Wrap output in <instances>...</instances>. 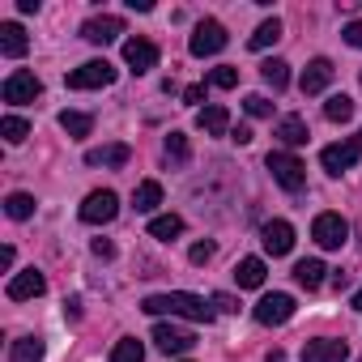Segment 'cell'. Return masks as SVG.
<instances>
[{
    "label": "cell",
    "instance_id": "obj_1",
    "mask_svg": "<svg viewBox=\"0 0 362 362\" xmlns=\"http://www.w3.org/2000/svg\"><path fill=\"white\" fill-rule=\"evenodd\" d=\"M145 315H184V320H197V324H209L214 320V303L201 298V294H188V290H170V294H149L141 303Z\"/></svg>",
    "mask_w": 362,
    "mask_h": 362
},
{
    "label": "cell",
    "instance_id": "obj_2",
    "mask_svg": "<svg viewBox=\"0 0 362 362\" xmlns=\"http://www.w3.org/2000/svg\"><path fill=\"white\" fill-rule=\"evenodd\" d=\"M264 166H269V175H273V184H281L286 192H303V184H307V166H303L294 153L273 149V153L264 158Z\"/></svg>",
    "mask_w": 362,
    "mask_h": 362
},
{
    "label": "cell",
    "instance_id": "obj_3",
    "mask_svg": "<svg viewBox=\"0 0 362 362\" xmlns=\"http://www.w3.org/2000/svg\"><path fill=\"white\" fill-rule=\"evenodd\" d=\"M222 47H226V26L214 22V18L197 22V30H192V39H188V52H192L197 60H205V56H218Z\"/></svg>",
    "mask_w": 362,
    "mask_h": 362
},
{
    "label": "cell",
    "instance_id": "obj_4",
    "mask_svg": "<svg viewBox=\"0 0 362 362\" xmlns=\"http://www.w3.org/2000/svg\"><path fill=\"white\" fill-rule=\"evenodd\" d=\"M64 81H69V90H107L115 81V64L111 60H90V64L73 69Z\"/></svg>",
    "mask_w": 362,
    "mask_h": 362
},
{
    "label": "cell",
    "instance_id": "obj_5",
    "mask_svg": "<svg viewBox=\"0 0 362 362\" xmlns=\"http://www.w3.org/2000/svg\"><path fill=\"white\" fill-rule=\"evenodd\" d=\"M39 94H43V81H39L35 73H26V69L9 73V77H5V86H0V98L13 103V107H26V103H35Z\"/></svg>",
    "mask_w": 362,
    "mask_h": 362
},
{
    "label": "cell",
    "instance_id": "obj_6",
    "mask_svg": "<svg viewBox=\"0 0 362 362\" xmlns=\"http://www.w3.org/2000/svg\"><path fill=\"white\" fill-rule=\"evenodd\" d=\"M311 239H315L324 252H337V247H345V239H349V222H345L341 214H320V218L311 222Z\"/></svg>",
    "mask_w": 362,
    "mask_h": 362
},
{
    "label": "cell",
    "instance_id": "obj_7",
    "mask_svg": "<svg viewBox=\"0 0 362 362\" xmlns=\"http://www.w3.org/2000/svg\"><path fill=\"white\" fill-rule=\"evenodd\" d=\"M358 153H362V136L337 141V145H324V149H320V166H324L328 175H345V170L358 162Z\"/></svg>",
    "mask_w": 362,
    "mask_h": 362
},
{
    "label": "cell",
    "instance_id": "obj_8",
    "mask_svg": "<svg viewBox=\"0 0 362 362\" xmlns=\"http://www.w3.org/2000/svg\"><path fill=\"white\" fill-rule=\"evenodd\" d=\"M115 214H119V197H115L111 188H98V192H90V197L81 201V222H90V226L115 222Z\"/></svg>",
    "mask_w": 362,
    "mask_h": 362
},
{
    "label": "cell",
    "instance_id": "obj_9",
    "mask_svg": "<svg viewBox=\"0 0 362 362\" xmlns=\"http://www.w3.org/2000/svg\"><path fill=\"white\" fill-rule=\"evenodd\" d=\"M256 324H264V328H273V324H286L290 315H294V298L290 294H264L260 303H256Z\"/></svg>",
    "mask_w": 362,
    "mask_h": 362
},
{
    "label": "cell",
    "instance_id": "obj_10",
    "mask_svg": "<svg viewBox=\"0 0 362 362\" xmlns=\"http://www.w3.org/2000/svg\"><path fill=\"white\" fill-rule=\"evenodd\" d=\"M153 341L162 354H188L197 345V337L188 328H179V324H153Z\"/></svg>",
    "mask_w": 362,
    "mask_h": 362
},
{
    "label": "cell",
    "instance_id": "obj_11",
    "mask_svg": "<svg viewBox=\"0 0 362 362\" xmlns=\"http://www.w3.org/2000/svg\"><path fill=\"white\" fill-rule=\"evenodd\" d=\"M119 35H124V22H119V18H111V13H103V18H90V22L81 26V39H86V43H98V47L115 43Z\"/></svg>",
    "mask_w": 362,
    "mask_h": 362
},
{
    "label": "cell",
    "instance_id": "obj_12",
    "mask_svg": "<svg viewBox=\"0 0 362 362\" xmlns=\"http://www.w3.org/2000/svg\"><path fill=\"white\" fill-rule=\"evenodd\" d=\"M260 243H264V252H269V256H286V252L294 247V226H290V222H281V218H273V222H264Z\"/></svg>",
    "mask_w": 362,
    "mask_h": 362
},
{
    "label": "cell",
    "instance_id": "obj_13",
    "mask_svg": "<svg viewBox=\"0 0 362 362\" xmlns=\"http://www.w3.org/2000/svg\"><path fill=\"white\" fill-rule=\"evenodd\" d=\"M124 64L141 77V73H149V69L158 64V47H153L149 39H128V43H124Z\"/></svg>",
    "mask_w": 362,
    "mask_h": 362
},
{
    "label": "cell",
    "instance_id": "obj_14",
    "mask_svg": "<svg viewBox=\"0 0 362 362\" xmlns=\"http://www.w3.org/2000/svg\"><path fill=\"white\" fill-rule=\"evenodd\" d=\"M43 290H47V277H43L39 269H22V273H13V281H9V298H13V303L39 298Z\"/></svg>",
    "mask_w": 362,
    "mask_h": 362
},
{
    "label": "cell",
    "instance_id": "obj_15",
    "mask_svg": "<svg viewBox=\"0 0 362 362\" xmlns=\"http://www.w3.org/2000/svg\"><path fill=\"white\" fill-rule=\"evenodd\" d=\"M345 358H349V345L332 341V337H320V341L303 345V362H345Z\"/></svg>",
    "mask_w": 362,
    "mask_h": 362
},
{
    "label": "cell",
    "instance_id": "obj_16",
    "mask_svg": "<svg viewBox=\"0 0 362 362\" xmlns=\"http://www.w3.org/2000/svg\"><path fill=\"white\" fill-rule=\"evenodd\" d=\"M30 52V39L18 22H0V56H9V60H22Z\"/></svg>",
    "mask_w": 362,
    "mask_h": 362
},
{
    "label": "cell",
    "instance_id": "obj_17",
    "mask_svg": "<svg viewBox=\"0 0 362 362\" xmlns=\"http://www.w3.org/2000/svg\"><path fill=\"white\" fill-rule=\"evenodd\" d=\"M197 128H201L205 136H226V132H230V111L218 107V103H214V107H201V111H197Z\"/></svg>",
    "mask_w": 362,
    "mask_h": 362
},
{
    "label": "cell",
    "instance_id": "obj_18",
    "mask_svg": "<svg viewBox=\"0 0 362 362\" xmlns=\"http://www.w3.org/2000/svg\"><path fill=\"white\" fill-rule=\"evenodd\" d=\"M332 73H337V69H332V60H324V56H320V60H311V64H307V73H303V81H298V86H303V94H320V90H328Z\"/></svg>",
    "mask_w": 362,
    "mask_h": 362
},
{
    "label": "cell",
    "instance_id": "obj_19",
    "mask_svg": "<svg viewBox=\"0 0 362 362\" xmlns=\"http://www.w3.org/2000/svg\"><path fill=\"white\" fill-rule=\"evenodd\" d=\"M264 277H269V269H264V260H260V256H247V260H239V264H235V281H239V290H260V286H264Z\"/></svg>",
    "mask_w": 362,
    "mask_h": 362
},
{
    "label": "cell",
    "instance_id": "obj_20",
    "mask_svg": "<svg viewBox=\"0 0 362 362\" xmlns=\"http://www.w3.org/2000/svg\"><path fill=\"white\" fill-rule=\"evenodd\" d=\"M273 136L281 141V145H307V119L303 115H286V119H277V128H273Z\"/></svg>",
    "mask_w": 362,
    "mask_h": 362
},
{
    "label": "cell",
    "instance_id": "obj_21",
    "mask_svg": "<svg viewBox=\"0 0 362 362\" xmlns=\"http://www.w3.org/2000/svg\"><path fill=\"white\" fill-rule=\"evenodd\" d=\"M132 158L128 145H98V149H86V166H124Z\"/></svg>",
    "mask_w": 362,
    "mask_h": 362
},
{
    "label": "cell",
    "instance_id": "obj_22",
    "mask_svg": "<svg viewBox=\"0 0 362 362\" xmlns=\"http://www.w3.org/2000/svg\"><path fill=\"white\" fill-rule=\"evenodd\" d=\"M158 205H162V184H158V179H145V184H136L132 209H136V214H153Z\"/></svg>",
    "mask_w": 362,
    "mask_h": 362
},
{
    "label": "cell",
    "instance_id": "obj_23",
    "mask_svg": "<svg viewBox=\"0 0 362 362\" xmlns=\"http://www.w3.org/2000/svg\"><path fill=\"white\" fill-rule=\"evenodd\" d=\"M324 273H328L324 260H298V264H294V281H298L303 290H320V286H324Z\"/></svg>",
    "mask_w": 362,
    "mask_h": 362
},
{
    "label": "cell",
    "instance_id": "obj_24",
    "mask_svg": "<svg viewBox=\"0 0 362 362\" xmlns=\"http://www.w3.org/2000/svg\"><path fill=\"white\" fill-rule=\"evenodd\" d=\"M43 341L39 337H18L13 349H9V362H43Z\"/></svg>",
    "mask_w": 362,
    "mask_h": 362
},
{
    "label": "cell",
    "instance_id": "obj_25",
    "mask_svg": "<svg viewBox=\"0 0 362 362\" xmlns=\"http://www.w3.org/2000/svg\"><path fill=\"white\" fill-rule=\"evenodd\" d=\"M149 235H153V239H162V243H170V239L184 235V218H179V214H162V218H153V222H149Z\"/></svg>",
    "mask_w": 362,
    "mask_h": 362
},
{
    "label": "cell",
    "instance_id": "obj_26",
    "mask_svg": "<svg viewBox=\"0 0 362 362\" xmlns=\"http://www.w3.org/2000/svg\"><path fill=\"white\" fill-rule=\"evenodd\" d=\"M260 77H264V86H273V94H281L290 86V64L286 60H264L260 64Z\"/></svg>",
    "mask_w": 362,
    "mask_h": 362
},
{
    "label": "cell",
    "instance_id": "obj_27",
    "mask_svg": "<svg viewBox=\"0 0 362 362\" xmlns=\"http://www.w3.org/2000/svg\"><path fill=\"white\" fill-rule=\"evenodd\" d=\"M60 128L69 132V136H90V128H94V115H86V111H60Z\"/></svg>",
    "mask_w": 362,
    "mask_h": 362
},
{
    "label": "cell",
    "instance_id": "obj_28",
    "mask_svg": "<svg viewBox=\"0 0 362 362\" xmlns=\"http://www.w3.org/2000/svg\"><path fill=\"white\" fill-rule=\"evenodd\" d=\"M5 214H9L13 222H26V218L35 214V197H30V192H9V197H5Z\"/></svg>",
    "mask_w": 362,
    "mask_h": 362
},
{
    "label": "cell",
    "instance_id": "obj_29",
    "mask_svg": "<svg viewBox=\"0 0 362 362\" xmlns=\"http://www.w3.org/2000/svg\"><path fill=\"white\" fill-rule=\"evenodd\" d=\"M0 136H5L9 145H22V141L30 136V119H22V115H5V119H0Z\"/></svg>",
    "mask_w": 362,
    "mask_h": 362
},
{
    "label": "cell",
    "instance_id": "obj_30",
    "mask_svg": "<svg viewBox=\"0 0 362 362\" xmlns=\"http://www.w3.org/2000/svg\"><path fill=\"white\" fill-rule=\"evenodd\" d=\"M277 39H281V22H277V18H269V22H260V26H256V35H252L247 43H252L256 52H264V47H273Z\"/></svg>",
    "mask_w": 362,
    "mask_h": 362
},
{
    "label": "cell",
    "instance_id": "obj_31",
    "mask_svg": "<svg viewBox=\"0 0 362 362\" xmlns=\"http://www.w3.org/2000/svg\"><path fill=\"white\" fill-rule=\"evenodd\" d=\"M324 115H328L332 124H345V119H354V98H349V94H332V98L324 103Z\"/></svg>",
    "mask_w": 362,
    "mask_h": 362
},
{
    "label": "cell",
    "instance_id": "obj_32",
    "mask_svg": "<svg viewBox=\"0 0 362 362\" xmlns=\"http://www.w3.org/2000/svg\"><path fill=\"white\" fill-rule=\"evenodd\" d=\"M111 362H145V345H141L136 337H124V341H115Z\"/></svg>",
    "mask_w": 362,
    "mask_h": 362
},
{
    "label": "cell",
    "instance_id": "obj_33",
    "mask_svg": "<svg viewBox=\"0 0 362 362\" xmlns=\"http://www.w3.org/2000/svg\"><path fill=\"white\" fill-rule=\"evenodd\" d=\"M162 149H166L170 162H188V136H184V132H170V136L162 141Z\"/></svg>",
    "mask_w": 362,
    "mask_h": 362
},
{
    "label": "cell",
    "instance_id": "obj_34",
    "mask_svg": "<svg viewBox=\"0 0 362 362\" xmlns=\"http://www.w3.org/2000/svg\"><path fill=\"white\" fill-rule=\"evenodd\" d=\"M209 86H218V90H235V86H239V69H235V64L214 69V73H209Z\"/></svg>",
    "mask_w": 362,
    "mask_h": 362
},
{
    "label": "cell",
    "instance_id": "obj_35",
    "mask_svg": "<svg viewBox=\"0 0 362 362\" xmlns=\"http://www.w3.org/2000/svg\"><path fill=\"white\" fill-rule=\"evenodd\" d=\"M243 111H247L252 119H269V115H273V103H269L264 94H247V98H243Z\"/></svg>",
    "mask_w": 362,
    "mask_h": 362
},
{
    "label": "cell",
    "instance_id": "obj_36",
    "mask_svg": "<svg viewBox=\"0 0 362 362\" xmlns=\"http://www.w3.org/2000/svg\"><path fill=\"white\" fill-rule=\"evenodd\" d=\"M188 260H192V264H209V260H214V243H192Z\"/></svg>",
    "mask_w": 362,
    "mask_h": 362
},
{
    "label": "cell",
    "instance_id": "obj_37",
    "mask_svg": "<svg viewBox=\"0 0 362 362\" xmlns=\"http://www.w3.org/2000/svg\"><path fill=\"white\" fill-rule=\"evenodd\" d=\"M341 35H345V43H349V47H362V18H358V22H349Z\"/></svg>",
    "mask_w": 362,
    "mask_h": 362
},
{
    "label": "cell",
    "instance_id": "obj_38",
    "mask_svg": "<svg viewBox=\"0 0 362 362\" xmlns=\"http://www.w3.org/2000/svg\"><path fill=\"white\" fill-rule=\"evenodd\" d=\"M209 303H214V311H239V303H235L230 294H214Z\"/></svg>",
    "mask_w": 362,
    "mask_h": 362
},
{
    "label": "cell",
    "instance_id": "obj_39",
    "mask_svg": "<svg viewBox=\"0 0 362 362\" xmlns=\"http://www.w3.org/2000/svg\"><path fill=\"white\" fill-rule=\"evenodd\" d=\"M230 141H235V145H252V128H247V124L230 128Z\"/></svg>",
    "mask_w": 362,
    "mask_h": 362
},
{
    "label": "cell",
    "instance_id": "obj_40",
    "mask_svg": "<svg viewBox=\"0 0 362 362\" xmlns=\"http://www.w3.org/2000/svg\"><path fill=\"white\" fill-rule=\"evenodd\" d=\"M184 103H192V107L205 103V86H188V90H184Z\"/></svg>",
    "mask_w": 362,
    "mask_h": 362
},
{
    "label": "cell",
    "instance_id": "obj_41",
    "mask_svg": "<svg viewBox=\"0 0 362 362\" xmlns=\"http://www.w3.org/2000/svg\"><path fill=\"white\" fill-rule=\"evenodd\" d=\"M94 256H98V260H111V256H115V247H111L107 239H94Z\"/></svg>",
    "mask_w": 362,
    "mask_h": 362
},
{
    "label": "cell",
    "instance_id": "obj_42",
    "mask_svg": "<svg viewBox=\"0 0 362 362\" xmlns=\"http://www.w3.org/2000/svg\"><path fill=\"white\" fill-rule=\"evenodd\" d=\"M264 362H286V354H281V349H269V358H264Z\"/></svg>",
    "mask_w": 362,
    "mask_h": 362
},
{
    "label": "cell",
    "instance_id": "obj_43",
    "mask_svg": "<svg viewBox=\"0 0 362 362\" xmlns=\"http://www.w3.org/2000/svg\"><path fill=\"white\" fill-rule=\"evenodd\" d=\"M349 307H354V311H362V290H358V294L349 298Z\"/></svg>",
    "mask_w": 362,
    "mask_h": 362
},
{
    "label": "cell",
    "instance_id": "obj_44",
    "mask_svg": "<svg viewBox=\"0 0 362 362\" xmlns=\"http://www.w3.org/2000/svg\"><path fill=\"white\" fill-rule=\"evenodd\" d=\"M358 362H362V358H358Z\"/></svg>",
    "mask_w": 362,
    "mask_h": 362
}]
</instances>
